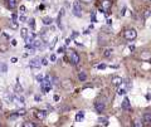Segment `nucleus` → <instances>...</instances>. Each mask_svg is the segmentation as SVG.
I'll list each match as a JSON object with an SVG mask.
<instances>
[{
	"label": "nucleus",
	"instance_id": "nucleus-1",
	"mask_svg": "<svg viewBox=\"0 0 151 127\" xmlns=\"http://www.w3.org/2000/svg\"><path fill=\"white\" fill-rule=\"evenodd\" d=\"M52 84H53V82H52V79H50V77H49V76H45V78L40 82V87H42L43 93H48V92L50 91Z\"/></svg>",
	"mask_w": 151,
	"mask_h": 127
},
{
	"label": "nucleus",
	"instance_id": "nucleus-2",
	"mask_svg": "<svg viewBox=\"0 0 151 127\" xmlns=\"http://www.w3.org/2000/svg\"><path fill=\"white\" fill-rule=\"evenodd\" d=\"M123 37H125L126 40L132 42V40H135L136 37H137V32H136L135 29H126L125 33H123Z\"/></svg>",
	"mask_w": 151,
	"mask_h": 127
},
{
	"label": "nucleus",
	"instance_id": "nucleus-3",
	"mask_svg": "<svg viewBox=\"0 0 151 127\" xmlns=\"http://www.w3.org/2000/svg\"><path fill=\"white\" fill-rule=\"evenodd\" d=\"M111 6H112V0H102L101 5H100V9L103 10L106 14H108V11L111 10Z\"/></svg>",
	"mask_w": 151,
	"mask_h": 127
},
{
	"label": "nucleus",
	"instance_id": "nucleus-4",
	"mask_svg": "<svg viewBox=\"0 0 151 127\" xmlns=\"http://www.w3.org/2000/svg\"><path fill=\"white\" fill-rule=\"evenodd\" d=\"M68 57H69V62L73 64V65H77V64L79 63V55L77 54V52H74V50H69Z\"/></svg>",
	"mask_w": 151,
	"mask_h": 127
},
{
	"label": "nucleus",
	"instance_id": "nucleus-5",
	"mask_svg": "<svg viewBox=\"0 0 151 127\" xmlns=\"http://www.w3.org/2000/svg\"><path fill=\"white\" fill-rule=\"evenodd\" d=\"M73 15L78 16V18L82 16V8L79 5V1H74L73 3Z\"/></svg>",
	"mask_w": 151,
	"mask_h": 127
},
{
	"label": "nucleus",
	"instance_id": "nucleus-6",
	"mask_svg": "<svg viewBox=\"0 0 151 127\" xmlns=\"http://www.w3.org/2000/svg\"><path fill=\"white\" fill-rule=\"evenodd\" d=\"M94 108H96V111L97 112H103L105 111V108H106V106H105V102H101V101H97L96 103H94Z\"/></svg>",
	"mask_w": 151,
	"mask_h": 127
},
{
	"label": "nucleus",
	"instance_id": "nucleus-7",
	"mask_svg": "<svg viewBox=\"0 0 151 127\" xmlns=\"http://www.w3.org/2000/svg\"><path fill=\"white\" fill-rule=\"evenodd\" d=\"M29 65L31 67V68H39V67L42 65V62H40L39 58H33V59L29 62Z\"/></svg>",
	"mask_w": 151,
	"mask_h": 127
},
{
	"label": "nucleus",
	"instance_id": "nucleus-8",
	"mask_svg": "<svg viewBox=\"0 0 151 127\" xmlns=\"http://www.w3.org/2000/svg\"><path fill=\"white\" fill-rule=\"evenodd\" d=\"M122 83H123V79H122L121 77H118V76H115V77L112 78V84H113L115 87H120Z\"/></svg>",
	"mask_w": 151,
	"mask_h": 127
},
{
	"label": "nucleus",
	"instance_id": "nucleus-9",
	"mask_svg": "<svg viewBox=\"0 0 151 127\" xmlns=\"http://www.w3.org/2000/svg\"><path fill=\"white\" fill-rule=\"evenodd\" d=\"M62 87H63L64 89H67V91L72 89V87H73V84H72V80H69V79L63 80V82H62Z\"/></svg>",
	"mask_w": 151,
	"mask_h": 127
},
{
	"label": "nucleus",
	"instance_id": "nucleus-10",
	"mask_svg": "<svg viewBox=\"0 0 151 127\" xmlns=\"http://www.w3.org/2000/svg\"><path fill=\"white\" fill-rule=\"evenodd\" d=\"M121 107H122L123 110H126V111H130V110H131V103H130V99H128V98H125V99H123V102H122V105H121Z\"/></svg>",
	"mask_w": 151,
	"mask_h": 127
},
{
	"label": "nucleus",
	"instance_id": "nucleus-11",
	"mask_svg": "<svg viewBox=\"0 0 151 127\" xmlns=\"http://www.w3.org/2000/svg\"><path fill=\"white\" fill-rule=\"evenodd\" d=\"M34 114H35V117L38 118V120H44L45 116H47V111H35L34 112Z\"/></svg>",
	"mask_w": 151,
	"mask_h": 127
},
{
	"label": "nucleus",
	"instance_id": "nucleus-12",
	"mask_svg": "<svg viewBox=\"0 0 151 127\" xmlns=\"http://www.w3.org/2000/svg\"><path fill=\"white\" fill-rule=\"evenodd\" d=\"M144 122L146 125H151V112L144 113Z\"/></svg>",
	"mask_w": 151,
	"mask_h": 127
},
{
	"label": "nucleus",
	"instance_id": "nucleus-13",
	"mask_svg": "<svg viewBox=\"0 0 151 127\" xmlns=\"http://www.w3.org/2000/svg\"><path fill=\"white\" fill-rule=\"evenodd\" d=\"M20 35H21V38L25 40V39L29 37V32H28V29H27V28H23V29L20 30Z\"/></svg>",
	"mask_w": 151,
	"mask_h": 127
},
{
	"label": "nucleus",
	"instance_id": "nucleus-14",
	"mask_svg": "<svg viewBox=\"0 0 151 127\" xmlns=\"http://www.w3.org/2000/svg\"><path fill=\"white\" fill-rule=\"evenodd\" d=\"M83 118H84V112H83V111L78 112V113H77V116H76V121H77V122H81Z\"/></svg>",
	"mask_w": 151,
	"mask_h": 127
},
{
	"label": "nucleus",
	"instance_id": "nucleus-15",
	"mask_svg": "<svg viewBox=\"0 0 151 127\" xmlns=\"http://www.w3.org/2000/svg\"><path fill=\"white\" fill-rule=\"evenodd\" d=\"M53 23V19L50 18V16H45V18H43V24L44 25H50Z\"/></svg>",
	"mask_w": 151,
	"mask_h": 127
},
{
	"label": "nucleus",
	"instance_id": "nucleus-16",
	"mask_svg": "<svg viewBox=\"0 0 151 127\" xmlns=\"http://www.w3.org/2000/svg\"><path fill=\"white\" fill-rule=\"evenodd\" d=\"M98 122H100V125H102V126H108V120L105 118V117H100V118H98Z\"/></svg>",
	"mask_w": 151,
	"mask_h": 127
},
{
	"label": "nucleus",
	"instance_id": "nucleus-17",
	"mask_svg": "<svg viewBox=\"0 0 151 127\" xmlns=\"http://www.w3.org/2000/svg\"><path fill=\"white\" fill-rule=\"evenodd\" d=\"M8 6L10 9H14L16 6V0H8Z\"/></svg>",
	"mask_w": 151,
	"mask_h": 127
},
{
	"label": "nucleus",
	"instance_id": "nucleus-18",
	"mask_svg": "<svg viewBox=\"0 0 151 127\" xmlns=\"http://www.w3.org/2000/svg\"><path fill=\"white\" fill-rule=\"evenodd\" d=\"M78 78H79V80H82V82H84V80L87 79V74H86L84 72H81V73L78 74Z\"/></svg>",
	"mask_w": 151,
	"mask_h": 127
},
{
	"label": "nucleus",
	"instance_id": "nucleus-19",
	"mask_svg": "<svg viewBox=\"0 0 151 127\" xmlns=\"http://www.w3.org/2000/svg\"><path fill=\"white\" fill-rule=\"evenodd\" d=\"M6 71H8L6 64H5V63H0V72H1V73H5Z\"/></svg>",
	"mask_w": 151,
	"mask_h": 127
},
{
	"label": "nucleus",
	"instance_id": "nucleus-20",
	"mask_svg": "<svg viewBox=\"0 0 151 127\" xmlns=\"http://www.w3.org/2000/svg\"><path fill=\"white\" fill-rule=\"evenodd\" d=\"M141 58H142V59H149V58H150V59H151V55H150V53H147V52H145V53H142V54H141Z\"/></svg>",
	"mask_w": 151,
	"mask_h": 127
},
{
	"label": "nucleus",
	"instance_id": "nucleus-21",
	"mask_svg": "<svg viewBox=\"0 0 151 127\" xmlns=\"http://www.w3.org/2000/svg\"><path fill=\"white\" fill-rule=\"evenodd\" d=\"M15 21H16V20L10 21V28H12V29H18V27H19V25H18V23H15Z\"/></svg>",
	"mask_w": 151,
	"mask_h": 127
},
{
	"label": "nucleus",
	"instance_id": "nucleus-22",
	"mask_svg": "<svg viewBox=\"0 0 151 127\" xmlns=\"http://www.w3.org/2000/svg\"><path fill=\"white\" fill-rule=\"evenodd\" d=\"M126 91H127V89H125V88H118V89H117V95H118V96L125 95V93H126Z\"/></svg>",
	"mask_w": 151,
	"mask_h": 127
},
{
	"label": "nucleus",
	"instance_id": "nucleus-23",
	"mask_svg": "<svg viewBox=\"0 0 151 127\" xmlns=\"http://www.w3.org/2000/svg\"><path fill=\"white\" fill-rule=\"evenodd\" d=\"M28 23H29V25H30V28H31V29H34V28H35V20H34V19H30Z\"/></svg>",
	"mask_w": 151,
	"mask_h": 127
},
{
	"label": "nucleus",
	"instance_id": "nucleus-24",
	"mask_svg": "<svg viewBox=\"0 0 151 127\" xmlns=\"http://www.w3.org/2000/svg\"><path fill=\"white\" fill-rule=\"evenodd\" d=\"M132 125H134L135 127H142V126H144V123H142V122H140V121H135Z\"/></svg>",
	"mask_w": 151,
	"mask_h": 127
},
{
	"label": "nucleus",
	"instance_id": "nucleus-25",
	"mask_svg": "<svg viewBox=\"0 0 151 127\" xmlns=\"http://www.w3.org/2000/svg\"><path fill=\"white\" fill-rule=\"evenodd\" d=\"M35 79H37V80H38V82H39V83H40L42 80L44 79V77H43V74H38V76L35 77Z\"/></svg>",
	"mask_w": 151,
	"mask_h": 127
},
{
	"label": "nucleus",
	"instance_id": "nucleus-26",
	"mask_svg": "<svg viewBox=\"0 0 151 127\" xmlns=\"http://www.w3.org/2000/svg\"><path fill=\"white\" fill-rule=\"evenodd\" d=\"M16 113H18V114H19V116H24V114H25V113H27V111H25V110H24V108H21V110H19V111L16 112Z\"/></svg>",
	"mask_w": 151,
	"mask_h": 127
},
{
	"label": "nucleus",
	"instance_id": "nucleus-27",
	"mask_svg": "<svg viewBox=\"0 0 151 127\" xmlns=\"http://www.w3.org/2000/svg\"><path fill=\"white\" fill-rule=\"evenodd\" d=\"M112 52H113L112 49H107V50L105 52V57H110V55L112 54Z\"/></svg>",
	"mask_w": 151,
	"mask_h": 127
},
{
	"label": "nucleus",
	"instance_id": "nucleus-28",
	"mask_svg": "<svg viewBox=\"0 0 151 127\" xmlns=\"http://www.w3.org/2000/svg\"><path fill=\"white\" fill-rule=\"evenodd\" d=\"M57 40H58V38H57V37H56V38H54V39H53V42H52V44H50V49H53V47H54V45H56V43H57Z\"/></svg>",
	"mask_w": 151,
	"mask_h": 127
},
{
	"label": "nucleus",
	"instance_id": "nucleus-29",
	"mask_svg": "<svg viewBox=\"0 0 151 127\" xmlns=\"http://www.w3.org/2000/svg\"><path fill=\"white\" fill-rule=\"evenodd\" d=\"M15 89H16L18 92H21V91H23V88H21V86H20L19 83H16V86H15Z\"/></svg>",
	"mask_w": 151,
	"mask_h": 127
},
{
	"label": "nucleus",
	"instance_id": "nucleus-30",
	"mask_svg": "<svg viewBox=\"0 0 151 127\" xmlns=\"http://www.w3.org/2000/svg\"><path fill=\"white\" fill-rule=\"evenodd\" d=\"M23 126H25V127H34V126H35V123H31V122H25Z\"/></svg>",
	"mask_w": 151,
	"mask_h": 127
},
{
	"label": "nucleus",
	"instance_id": "nucleus-31",
	"mask_svg": "<svg viewBox=\"0 0 151 127\" xmlns=\"http://www.w3.org/2000/svg\"><path fill=\"white\" fill-rule=\"evenodd\" d=\"M6 49H8V45H6V44H1V45H0V50H1V52H5Z\"/></svg>",
	"mask_w": 151,
	"mask_h": 127
},
{
	"label": "nucleus",
	"instance_id": "nucleus-32",
	"mask_svg": "<svg viewBox=\"0 0 151 127\" xmlns=\"http://www.w3.org/2000/svg\"><path fill=\"white\" fill-rule=\"evenodd\" d=\"M50 61H52V62H56V61H57V55H56V54H52V55H50Z\"/></svg>",
	"mask_w": 151,
	"mask_h": 127
},
{
	"label": "nucleus",
	"instance_id": "nucleus-33",
	"mask_svg": "<svg viewBox=\"0 0 151 127\" xmlns=\"http://www.w3.org/2000/svg\"><path fill=\"white\" fill-rule=\"evenodd\" d=\"M106 67H107L106 64H98V65H97V68H98V69H105Z\"/></svg>",
	"mask_w": 151,
	"mask_h": 127
},
{
	"label": "nucleus",
	"instance_id": "nucleus-34",
	"mask_svg": "<svg viewBox=\"0 0 151 127\" xmlns=\"http://www.w3.org/2000/svg\"><path fill=\"white\" fill-rule=\"evenodd\" d=\"M150 15H151V11H150V10H146V11H145V14H144V16H145V18H149Z\"/></svg>",
	"mask_w": 151,
	"mask_h": 127
},
{
	"label": "nucleus",
	"instance_id": "nucleus-35",
	"mask_svg": "<svg viewBox=\"0 0 151 127\" xmlns=\"http://www.w3.org/2000/svg\"><path fill=\"white\" fill-rule=\"evenodd\" d=\"M20 11H21V13H25V11H27V8H25L24 5H20Z\"/></svg>",
	"mask_w": 151,
	"mask_h": 127
},
{
	"label": "nucleus",
	"instance_id": "nucleus-36",
	"mask_svg": "<svg viewBox=\"0 0 151 127\" xmlns=\"http://www.w3.org/2000/svg\"><path fill=\"white\" fill-rule=\"evenodd\" d=\"M42 65H48V59L43 58V59H42Z\"/></svg>",
	"mask_w": 151,
	"mask_h": 127
},
{
	"label": "nucleus",
	"instance_id": "nucleus-37",
	"mask_svg": "<svg viewBox=\"0 0 151 127\" xmlns=\"http://www.w3.org/2000/svg\"><path fill=\"white\" fill-rule=\"evenodd\" d=\"M92 21H93V23H94V21H96V13H94V11H92Z\"/></svg>",
	"mask_w": 151,
	"mask_h": 127
},
{
	"label": "nucleus",
	"instance_id": "nucleus-38",
	"mask_svg": "<svg viewBox=\"0 0 151 127\" xmlns=\"http://www.w3.org/2000/svg\"><path fill=\"white\" fill-rule=\"evenodd\" d=\"M19 20L23 23V21H25L27 20V18H25V15H20V18H19Z\"/></svg>",
	"mask_w": 151,
	"mask_h": 127
},
{
	"label": "nucleus",
	"instance_id": "nucleus-39",
	"mask_svg": "<svg viewBox=\"0 0 151 127\" xmlns=\"http://www.w3.org/2000/svg\"><path fill=\"white\" fill-rule=\"evenodd\" d=\"M34 98H35V101H37V102H39V101H42V97H40V96H35V97H34Z\"/></svg>",
	"mask_w": 151,
	"mask_h": 127
},
{
	"label": "nucleus",
	"instance_id": "nucleus-40",
	"mask_svg": "<svg viewBox=\"0 0 151 127\" xmlns=\"http://www.w3.org/2000/svg\"><path fill=\"white\" fill-rule=\"evenodd\" d=\"M71 42H72V38H67V39H66V44H67V45H68Z\"/></svg>",
	"mask_w": 151,
	"mask_h": 127
},
{
	"label": "nucleus",
	"instance_id": "nucleus-41",
	"mask_svg": "<svg viewBox=\"0 0 151 127\" xmlns=\"http://www.w3.org/2000/svg\"><path fill=\"white\" fill-rule=\"evenodd\" d=\"M10 62H12V63H16V62H18V58H15V57H13V58L10 59Z\"/></svg>",
	"mask_w": 151,
	"mask_h": 127
},
{
	"label": "nucleus",
	"instance_id": "nucleus-42",
	"mask_svg": "<svg viewBox=\"0 0 151 127\" xmlns=\"http://www.w3.org/2000/svg\"><path fill=\"white\" fill-rule=\"evenodd\" d=\"M16 44H18V42H16V39H13V40H12V45H16Z\"/></svg>",
	"mask_w": 151,
	"mask_h": 127
},
{
	"label": "nucleus",
	"instance_id": "nucleus-43",
	"mask_svg": "<svg viewBox=\"0 0 151 127\" xmlns=\"http://www.w3.org/2000/svg\"><path fill=\"white\" fill-rule=\"evenodd\" d=\"M53 99H54L56 102H57V101H59V96H58V95H56L54 97H53Z\"/></svg>",
	"mask_w": 151,
	"mask_h": 127
},
{
	"label": "nucleus",
	"instance_id": "nucleus-44",
	"mask_svg": "<svg viewBox=\"0 0 151 127\" xmlns=\"http://www.w3.org/2000/svg\"><path fill=\"white\" fill-rule=\"evenodd\" d=\"M63 52H64V48H63V47L58 48V53H63Z\"/></svg>",
	"mask_w": 151,
	"mask_h": 127
},
{
	"label": "nucleus",
	"instance_id": "nucleus-45",
	"mask_svg": "<svg viewBox=\"0 0 151 127\" xmlns=\"http://www.w3.org/2000/svg\"><path fill=\"white\" fill-rule=\"evenodd\" d=\"M106 21H107V25H111V24H112V20H111V19H107Z\"/></svg>",
	"mask_w": 151,
	"mask_h": 127
},
{
	"label": "nucleus",
	"instance_id": "nucleus-46",
	"mask_svg": "<svg viewBox=\"0 0 151 127\" xmlns=\"http://www.w3.org/2000/svg\"><path fill=\"white\" fill-rule=\"evenodd\" d=\"M77 35H78V33H77V32H74V33H73V34H72V38H76Z\"/></svg>",
	"mask_w": 151,
	"mask_h": 127
},
{
	"label": "nucleus",
	"instance_id": "nucleus-47",
	"mask_svg": "<svg viewBox=\"0 0 151 127\" xmlns=\"http://www.w3.org/2000/svg\"><path fill=\"white\" fill-rule=\"evenodd\" d=\"M79 1H83V3H87V4H88V3H91L92 0H79Z\"/></svg>",
	"mask_w": 151,
	"mask_h": 127
},
{
	"label": "nucleus",
	"instance_id": "nucleus-48",
	"mask_svg": "<svg viewBox=\"0 0 151 127\" xmlns=\"http://www.w3.org/2000/svg\"><path fill=\"white\" fill-rule=\"evenodd\" d=\"M12 18H13V20H16V18H18V16H16V14H13V15H12Z\"/></svg>",
	"mask_w": 151,
	"mask_h": 127
},
{
	"label": "nucleus",
	"instance_id": "nucleus-49",
	"mask_svg": "<svg viewBox=\"0 0 151 127\" xmlns=\"http://www.w3.org/2000/svg\"><path fill=\"white\" fill-rule=\"evenodd\" d=\"M1 107H3V103H1V101H0V108H1Z\"/></svg>",
	"mask_w": 151,
	"mask_h": 127
},
{
	"label": "nucleus",
	"instance_id": "nucleus-50",
	"mask_svg": "<svg viewBox=\"0 0 151 127\" xmlns=\"http://www.w3.org/2000/svg\"><path fill=\"white\" fill-rule=\"evenodd\" d=\"M150 63H151V59H150Z\"/></svg>",
	"mask_w": 151,
	"mask_h": 127
}]
</instances>
